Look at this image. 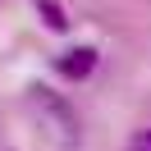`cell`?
Instances as JSON below:
<instances>
[{"instance_id":"obj_4","label":"cell","mask_w":151,"mask_h":151,"mask_svg":"<svg viewBox=\"0 0 151 151\" xmlns=\"http://www.w3.org/2000/svg\"><path fill=\"white\" fill-rule=\"evenodd\" d=\"M128 151H151V128H142V133H133V142H128Z\"/></svg>"},{"instance_id":"obj_3","label":"cell","mask_w":151,"mask_h":151,"mask_svg":"<svg viewBox=\"0 0 151 151\" xmlns=\"http://www.w3.org/2000/svg\"><path fill=\"white\" fill-rule=\"evenodd\" d=\"M37 14H41V23H46L50 32H64V28H69V19H64V9H60L55 0H37Z\"/></svg>"},{"instance_id":"obj_1","label":"cell","mask_w":151,"mask_h":151,"mask_svg":"<svg viewBox=\"0 0 151 151\" xmlns=\"http://www.w3.org/2000/svg\"><path fill=\"white\" fill-rule=\"evenodd\" d=\"M28 105H32V114H37V124L46 128L50 142H60V147H78V137H83V133H78V114H73V105H69L60 92L32 83V87H28Z\"/></svg>"},{"instance_id":"obj_2","label":"cell","mask_w":151,"mask_h":151,"mask_svg":"<svg viewBox=\"0 0 151 151\" xmlns=\"http://www.w3.org/2000/svg\"><path fill=\"white\" fill-rule=\"evenodd\" d=\"M55 69L64 78H73V83H83V78L96 73V50L92 46H69L64 55H55Z\"/></svg>"}]
</instances>
